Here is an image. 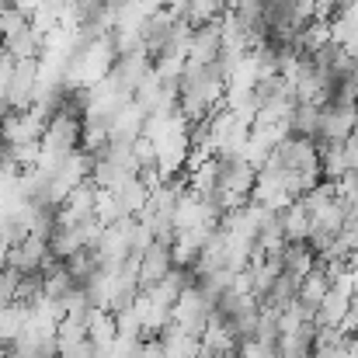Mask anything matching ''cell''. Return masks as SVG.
I'll list each match as a JSON object with an SVG mask.
<instances>
[{
  "label": "cell",
  "instance_id": "obj_4",
  "mask_svg": "<svg viewBox=\"0 0 358 358\" xmlns=\"http://www.w3.org/2000/svg\"><path fill=\"white\" fill-rule=\"evenodd\" d=\"M216 160H220V185H216V188H223V192H230V195L247 199V195H250V185H254L257 167H254L250 160H243V157H216Z\"/></svg>",
  "mask_w": 358,
  "mask_h": 358
},
{
  "label": "cell",
  "instance_id": "obj_14",
  "mask_svg": "<svg viewBox=\"0 0 358 358\" xmlns=\"http://www.w3.org/2000/svg\"><path fill=\"white\" fill-rule=\"evenodd\" d=\"M28 327V306L21 303H3L0 306V341H14L21 331Z\"/></svg>",
  "mask_w": 358,
  "mask_h": 358
},
{
  "label": "cell",
  "instance_id": "obj_17",
  "mask_svg": "<svg viewBox=\"0 0 358 358\" xmlns=\"http://www.w3.org/2000/svg\"><path fill=\"white\" fill-rule=\"evenodd\" d=\"M352 261H355V264H358V247H355V257H352Z\"/></svg>",
  "mask_w": 358,
  "mask_h": 358
},
{
  "label": "cell",
  "instance_id": "obj_13",
  "mask_svg": "<svg viewBox=\"0 0 358 358\" xmlns=\"http://www.w3.org/2000/svg\"><path fill=\"white\" fill-rule=\"evenodd\" d=\"M278 220H282V234L285 240H306L310 234V213L303 209V202H289L285 209H278Z\"/></svg>",
  "mask_w": 358,
  "mask_h": 358
},
{
  "label": "cell",
  "instance_id": "obj_18",
  "mask_svg": "<svg viewBox=\"0 0 358 358\" xmlns=\"http://www.w3.org/2000/svg\"><path fill=\"white\" fill-rule=\"evenodd\" d=\"M0 352H3V341H0Z\"/></svg>",
  "mask_w": 358,
  "mask_h": 358
},
{
  "label": "cell",
  "instance_id": "obj_8",
  "mask_svg": "<svg viewBox=\"0 0 358 358\" xmlns=\"http://www.w3.org/2000/svg\"><path fill=\"white\" fill-rule=\"evenodd\" d=\"M296 289H299V278L292 271H278L271 278V285L264 289V296L257 299V306H268V310H285L289 303H296Z\"/></svg>",
  "mask_w": 358,
  "mask_h": 358
},
{
  "label": "cell",
  "instance_id": "obj_3",
  "mask_svg": "<svg viewBox=\"0 0 358 358\" xmlns=\"http://www.w3.org/2000/svg\"><path fill=\"white\" fill-rule=\"evenodd\" d=\"M35 84H38V59H14V70H10L7 87H3V101L10 108H28Z\"/></svg>",
  "mask_w": 358,
  "mask_h": 358
},
{
  "label": "cell",
  "instance_id": "obj_9",
  "mask_svg": "<svg viewBox=\"0 0 358 358\" xmlns=\"http://www.w3.org/2000/svg\"><path fill=\"white\" fill-rule=\"evenodd\" d=\"M348 306H352V292H345V289L331 285V289L324 292L320 306H317V317H313V324H334V327H341V320H345Z\"/></svg>",
  "mask_w": 358,
  "mask_h": 358
},
{
  "label": "cell",
  "instance_id": "obj_12",
  "mask_svg": "<svg viewBox=\"0 0 358 358\" xmlns=\"http://www.w3.org/2000/svg\"><path fill=\"white\" fill-rule=\"evenodd\" d=\"M80 247H87L80 227H59V223H56V230L49 234V254H52L56 261H66V257H70L73 250H80Z\"/></svg>",
  "mask_w": 358,
  "mask_h": 358
},
{
  "label": "cell",
  "instance_id": "obj_10",
  "mask_svg": "<svg viewBox=\"0 0 358 358\" xmlns=\"http://www.w3.org/2000/svg\"><path fill=\"white\" fill-rule=\"evenodd\" d=\"M115 334H119L115 331V313L112 310H91V317H87V341L94 345V355L108 352Z\"/></svg>",
  "mask_w": 358,
  "mask_h": 358
},
{
  "label": "cell",
  "instance_id": "obj_5",
  "mask_svg": "<svg viewBox=\"0 0 358 358\" xmlns=\"http://www.w3.org/2000/svg\"><path fill=\"white\" fill-rule=\"evenodd\" d=\"M143 122H146V112L129 98L119 112L108 122V143H122V146H132L139 136H143Z\"/></svg>",
  "mask_w": 358,
  "mask_h": 358
},
{
  "label": "cell",
  "instance_id": "obj_2",
  "mask_svg": "<svg viewBox=\"0 0 358 358\" xmlns=\"http://www.w3.org/2000/svg\"><path fill=\"white\" fill-rule=\"evenodd\" d=\"M150 70H153V56H150L146 49H129V52H119V59H115L108 80L119 87L125 98H132V91L139 87V80H143Z\"/></svg>",
  "mask_w": 358,
  "mask_h": 358
},
{
  "label": "cell",
  "instance_id": "obj_16",
  "mask_svg": "<svg viewBox=\"0 0 358 358\" xmlns=\"http://www.w3.org/2000/svg\"><path fill=\"white\" fill-rule=\"evenodd\" d=\"M310 358H348L345 348H327V352H310Z\"/></svg>",
  "mask_w": 358,
  "mask_h": 358
},
{
  "label": "cell",
  "instance_id": "obj_6",
  "mask_svg": "<svg viewBox=\"0 0 358 358\" xmlns=\"http://www.w3.org/2000/svg\"><path fill=\"white\" fill-rule=\"evenodd\" d=\"M171 264H174L171 240H150V247L139 254V289H146L157 278H164L171 271Z\"/></svg>",
  "mask_w": 358,
  "mask_h": 358
},
{
  "label": "cell",
  "instance_id": "obj_7",
  "mask_svg": "<svg viewBox=\"0 0 358 358\" xmlns=\"http://www.w3.org/2000/svg\"><path fill=\"white\" fill-rule=\"evenodd\" d=\"M223 49V38H220V21H209V24H199L192 28V42H188V63H213Z\"/></svg>",
  "mask_w": 358,
  "mask_h": 358
},
{
  "label": "cell",
  "instance_id": "obj_1",
  "mask_svg": "<svg viewBox=\"0 0 358 358\" xmlns=\"http://www.w3.org/2000/svg\"><path fill=\"white\" fill-rule=\"evenodd\" d=\"M352 132H358V105H345V101L320 105L317 143H345Z\"/></svg>",
  "mask_w": 358,
  "mask_h": 358
},
{
  "label": "cell",
  "instance_id": "obj_11",
  "mask_svg": "<svg viewBox=\"0 0 358 358\" xmlns=\"http://www.w3.org/2000/svg\"><path fill=\"white\" fill-rule=\"evenodd\" d=\"M289 132L292 136H306V139H313L317 143V129H320V105H306V101H296L292 105V112H289Z\"/></svg>",
  "mask_w": 358,
  "mask_h": 358
},
{
  "label": "cell",
  "instance_id": "obj_15",
  "mask_svg": "<svg viewBox=\"0 0 358 358\" xmlns=\"http://www.w3.org/2000/svg\"><path fill=\"white\" fill-rule=\"evenodd\" d=\"M143 334H115V341H112V355L115 358H139V352H143Z\"/></svg>",
  "mask_w": 358,
  "mask_h": 358
}]
</instances>
